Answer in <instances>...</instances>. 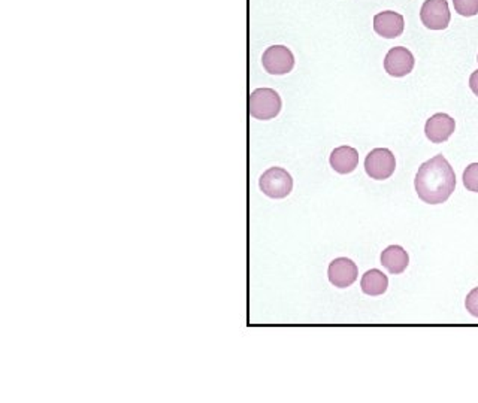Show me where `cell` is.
<instances>
[{"mask_svg": "<svg viewBox=\"0 0 478 403\" xmlns=\"http://www.w3.org/2000/svg\"><path fill=\"white\" fill-rule=\"evenodd\" d=\"M381 264L388 269L389 274L399 275L410 264V255L402 246L390 245L381 253Z\"/></svg>", "mask_w": 478, "mask_h": 403, "instance_id": "12", "label": "cell"}, {"mask_svg": "<svg viewBox=\"0 0 478 403\" xmlns=\"http://www.w3.org/2000/svg\"><path fill=\"white\" fill-rule=\"evenodd\" d=\"M359 269L356 263L347 257H338L329 264L328 276L332 285L338 288H347L358 280Z\"/></svg>", "mask_w": 478, "mask_h": 403, "instance_id": "8", "label": "cell"}, {"mask_svg": "<svg viewBox=\"0 0 478 403\" xmlns=\"http://www.w3.org/2000/svg\"><path fill=\"white\" fill-rule=\"evenodd\" d=\"M465 306L468 313H470L472 317L478 318V287L468 293L465 299Z\"/></svg>", "mask_w": 478, "mask_h": 403, "instance_id": "16", "label": "cell"}, {"mask_svg": "<svg viewBox=\"0 0 478 403\" xmlns=\"http://www.w3.org/2000/svg\"><path fill=\"white\" fill-rule=\"evenodd\" d=\"M414 187L420 200L440 205L449 200L456 189V173L443 154L424 161L417 171Z\"/></svg>", "mask_w": 478, "mask_h": 403, "instance_id": "1", "label": "cell"}, {"mask_svg": "<svg viewBox=\"0 0 478 403\" xmlns=\"http://www.w3.org/2000/svg\"><path fill=\"white\" fill-rule=\"evenodd\" d=\"M395 169L396 159L393 152L388 148H375L365 159V171L372 180H389Z\"/></svg>", "mask_w": 478, "mask_h": 403, "instance_id": "4", "label": "cell"}, {"mask_svg": "<svg viewBox=\"0 0 478 403\" xmlns=\"http://www.w3.org/2000/svg\"><path fill=\"white\" fill-rule=\"evenodd\" d=\"M456 121L449 116V113H435L424 124V134L432 143H443L449 141V138L454 133Z\"/></svg>", "mask_w": 478, "mask_h": 403, "instance_id": "9", "label": "cell"}, {"mask_svg": "<svg viewBox=\"0 0 478 403\" xmlns=\"http://www.w3.org/2000/svg\"><path fill=\"white\" fill-rule=\"evenodd\" d=\"M330 168L341 175L351 173L359 164V152L356 148L342 145L335 148L329 157Z\"/></svg>", "mask_w": 478, "mask_h": 403, "instance_id": "11", "label": "cell"}, {"mask_svg": "<svg viewBox=\"0 0 478 403\" xmlns=\"http://www.w3.org/2000/svg\"><path fill=\"white\" fill-rule=\"evenodd\" d=\"M260 190L271 199H284L293 190L292 175L282 168H269L264 171L259 181Z\"/></svg>", "mask_w": 478, "mask_h": 403, "instance_id": "3", "label": "cell"}, {"mask_svg": "<svg viewBox=\"0 0 478 403\" xmlns=\"http://www.w3.org/2000/svg\"><path fill=\"white\" fill-rule=\"evenodd\" d=\"M463 185L468 191L478 193V163H471L463 172Z\"/></svg>", "mask_w": 478, "mask_h": 403, "instance_id": "14", "label": "cell"}, {"mask_svg": "<svg viewBox=\"0 0 478 403\" xmlns=\"http://www.w3.org/2000/svg\"><path fill=\"white\" fill-rule=\"evenodd\" d=\"M263 69L271 75H286L294 68V56L284 45H272L262 56Z\"/></svg>", "mask_w": 478, "mask_h": 403, "instance_id": "5", "label": "cell"}, {"mask_svg": "<svg viewBox=\"0 0 478 403\" xmlns=\"http://www.w3.org/2000/svg\"><path fill=\"white\" fill-rule=\"evenodd\" d=\"M470 88L472 90L474 95L478 97V70L472 72L470 77Z\"/></svg>", "mask_w": 478, "mask_h": 403, "instance_id": "17", "label": "cell"}, {"mask_svg": "<svg viewBox=\"0 0 478 403\" xmlns=\"http://www.w3.org/2000/svg\"><path fill=\"white\" fill-rule=\"evenodd\" d=\"M362 292L368 296H381L388 292L389 287V278L384 275L379 269H371V271L365 272L360 281Z\"/></svg>", "mask_w": 478, "mask_h": 403, "instance_id": "13", "label": "cell"}, {"mask_svg": "<svg viewBox=\"0 0 478 403\" xmlns=\"http://www.w3.org/2000/svg\"><path fill=\"white\" fill-rule=\"evenodd\" d=\"M420 19L429 30L447 29L452 19L449 2L447 0H426L420 8Z\"/></svg>", "mask_w": 478, "mask_h": 403, "instance_id": "6", "label": "cell"}, {"mask_svg": "<svg viewBox=\"0 0 478 403\" xmlns=\"http://www.w3.org/2000/svg\"><path fill=\"white\" fill-rule=\"evenodd\" d=\"M414 56L408 48L395 47L384 57V70L390 77L402 78L411 74L414 69Z\"/></svg>", "mask_w": 478, "mask_h": 403, "instance_id": "7", "label": "cell"}, {"mask_svg": "<svg viewBox=\"0 0 478 403\" xmlns=\"http://www.w3.org/2000/svg\"><path fill=\"white\" fill-rule=\"evenodd\" d=\"M282 100L272 88H256L248 97V112L253 118L268 121L281 112Z\"/></svg>", "mask_w": 478, "mask_h": 403, "instance_id": "2", "label": "cell"}, {"mask_svg": "<svg viewBox=\"0 0 478 403\" xmlns=\"http://www.w3.org/2000/svg\"><path fill=\"white\" fill-rule=\"evenodd\" d=\"M404 17L395 11H383L374 17L375 33L385 39H395L404 33Z\"/></svg>", "mask_w": 478, "mask_h": 403, "instance_id": "10", "label": "cell"}, {"mask_svg": "<svg viewBox=\"0 0 478 403\" xmlns=\"http://www.w3.org/2000/svg\"><path fill=\"white\" fill-rule=\"evenodd\" d=\"M456 13L462 17H474L478 14V0H453Z\"/></svg>", "mask_w": 478, "mask_h": 403, "instance_id": "15", "label": "cell"}]
</instances>
